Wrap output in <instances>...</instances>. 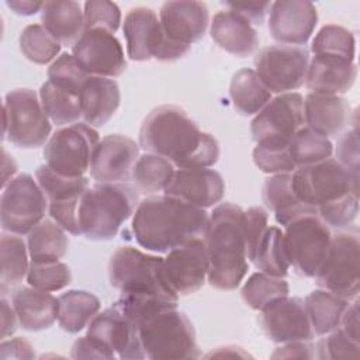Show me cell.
Listing matches in <instances>:
<instances>
[{
  "mask_svg": "<svg viewBox=\"0 0 360 360\" xmlns=\"http://www.w3.org/2000/svg\"><path fill=\"white\" fill-rule=\"evenodd\" d=\"M35 180L48 200L49 217L72 235H82L79 226V202L89 188L86 176L68 177L56 173L48 165H39Z\"/></svg>",
  "mask_w": 360,
  "mask_h": 360,
  "instance_id": "obj_15",
  "label": "cell"
},
{
  "mask_svg": "<svg viewBox=\"0 0 360 360\" xmlns=\"http://www.w3.org/2000/svg\"><path fill=\"white\" fill-rule=\"evenodd\" d=\"M174 172L172 162L159 155L146 152L138 158L132 170V180L138 193L149 197L160 191L165 193Z\"/></svg>",
  "mask_w": 360,
  "mask_h": 360,
  "instance_id": "obj_37",
  "label": "cell"
},
{
  "mask_svg": "<svg viewBox=\"0 0 360 360\" xmlns=\"http://www.w3.org/2000/svg\"><path fill=\"white\" fill-rule=\"evenodd\" d=\"M122 31L129 59L142 62L153 58L162 37V28L152 8L143 6L131 8L124 18Z\"/></svg>",
  "mask_w": 360,
  "mask_h": 360,
  "instance_id": "obj_26",
  "label": "cell"
},
{
  "mask_svg": "<svg viewBox=\"0 0 360 360\" xmlns=\"http://www.w3.org/2000/svg\"><path fill=\"white\" fill-rule=\"evenodd\" d=\"M208 214L172 195H149L139 201L134 218L132 233L139 246L156 253L169 250L204 236Z\"/></svg>",
  "mask_w": 360,
  "mask_h": 360,
  "instance_id": "obj_2",
  "label": "cell"
},
{
  "mask_svg": "<svg viewBox=\"0 0 360 360\" xmlns=\"http://www.w3.org/2000/svg\"><path fill=\"white\" fill-rule=\"evenodd\" d=\"M139 146L177 169L211 167L219 158L218 141L202 132L177 105H159L146 115L139 129Z\"/></svg>",
  "mask_w": 360,
  "mask_h": 360,
  "instance_id": "obj_1",
  "label": "cell"
},
{
  "mask_svg": "<svg viewBox=\"0 0 360 360\" xmlns=\"http://www.w3.org/2000/svg\"><path fill=\"white\" fill-rule=\"evenodd\" d=\"M0 304H1V335L0 336L3 340L11 336L17 330V325L20 323H18V318L13 304H10L4 295L1 297Z\"/></svg>",
  "mask_w": 360,
  "mask_h": 360,
  "instance_id": "obj_56",
  "label": "cell"
},
{
  "mask_svg": "<svg viewBox=\"0 0 360 360\" xmlns=\"http://www.w3.org/2000/svg\"><path fill=\"white\" fill-rule=\"evenodd\" d=\"M249 262L266 274L283 278L287 277L290 263L284 252L283 231L278 226H267Z\"/></svg>",
  "mask_w": 360,
  "mask_h": 360,
  "instance_id": "obj_38",
  "label": "cell"
},
{
  "mask_svg": "<svg viewBox=\"0 0 360 360\" xmlns=\"http://www.w3.org/2000/svg\"><path fill=\"white\" fill-rule=\"evenodd\" d=\"M72 359H114L115 353L103 346L90 336H83L75 340L72 346Z\"/></svg>",
  "mask_w": 360,
  "mask_h": 360,
  "instance_id": "obj_51",
  "label": "cell"
},
{
  "mask_svg": "<svg viewBox=\"0 0 360 360\" xmlns=\"http://www.w3.org/2000/svg\"><path fill=\"white\" fill-rule=\"evenodd\" d=\"M39 100L49 121L58 127L76 124L82 118L79 96L65 91L51 82H45L41 86Z\"/></svg>",
  "mask_w": 360,
  "mask_h": 360,
  "instance_id": "obj_39",
  "label": "cell"
},
{
  "mask_svg": "<svg viewBox=\"0 0 360 360\" xmlns=\"http://www.w3.org/2000/svg\"><path fill=\"white\" fill-rule=\"evenodd\" d=\"M138 190L128 183H96L79 202V226L90 240L112 239L139 204Z\"/></svg>",
  "mask_w": 360,
  "mask_h": 360,
  "instance_id": "obj_4",
  "label": "cell"
},
{
  "mask_svg": "<svg viewBox=\"0 0 360 360\" xmlns=\"http://www.w3.org/2000/svg\"><path fill=\"white\" fill-rule=\"evenodd\" d=\"M72 55L91 76L118 77L127 69V60L120 39L103 28L84 30L72 46Z\"/></svg>",
  "mask_w": 360,
  "mask_h": 360,
  "instance_id": "obj_16",
  "label": "cell"
},
{
  "mask_svg": "<svg viewBox=\"0 0 360 360\" xmlns=\"http://www.w3.org/2000/svg\"><path fill=\"white\" fill-rule=\"evenodd\" d=\"M360 322H359V300L354 298L353 302L350 301V304L347 305L339 326L342 328V330L354 342L360 343Z\"/></svg>",
  "mask_w": 360,
  "mask_h": 360,
  "instance_id": "obj_55",
  "label": "cell"
},
{
  "mask_svg": "<svg viewBox=\"0 0 360 360\" xmlns=\"http://www.w3.org/2000/svg\"><path fill=\"white\" fill-rule=\"evenodd\" d=\"M139 158V146L129 136L111 134L101 138L93 152L90 176L96 183H127Z\"/></svg>",
  "mask_w": 360,
  "mask_h": 360,
  "instance_id": "obj_20",
  "label": "cell"
},
{
  "mask_svg": "<svg viewBox=\"0 0 360 360\" xmlns=\"http://www.w3.org/2000/svg\"><path fill=\"white\" fill-rule=\"evenodd\" d=\"M357 77V66L354 62L325 56L314 55L309 59L305 86L309 93L340 96L347 93L354 84Z\"/></svg>",
  "mask_w": 360,
  "mask_h": 360,
  "instance_id": "obj_24",
  "label": "cell"
},
{
  "mask_svg": "<svg viewBox=\"0 0 360 360\" xmlns=\"http://www.w3.org/2000/svg\"><path fill=\"white\" fill-rule=\"evenodd\" d=\"M311 52L314 55L335 56V58H342V59L354 62V53H356L354 37L347 28L342 25H336V24L323 25L312 41Z\"/></svg>",
  "mask_w": 360,
  "mask_h": 360,
  "instance_id": "obj_43",
  "label": "cell"
},
{
  "mask_svg": "<svg viewBox=\"0 0 360 360\" xmlns=\"http://www.w3.org/2000/svg\"><path fill=\"white\" fill-rule=\"evenodd\" d=\"M210 34L221 49L238 58L253 55L260 42L253 25L231 8L219 10L212 17Z\"/></svg>",
  "mask_w": 360,
  "mask_h": 360,
  "instance_id": "obj_25",
  "label": "cell"
},
{
  "mask_svg": "<svg viewBox=\"0 0 360 360\" xmlns=\"http://www.w3.org/2000/svg\"><path fill=\"white\" fill-rule=\"evenodd\" d=\"M352 108L346 98L308 93L304 98L305 127L323 136L339 135L350 122Z\"/></svg>",
  "mask_w": 360,
  "mask_h": 360,
  "instance_id": "obj_27",
  "label": "cell"
},
{
  "mask_svg": "<svg viewBox=\"0 0 360 360\" xmlns=\"http://www.w3.org/2000/svg\"><path fill=\"white\" fill-rule=\"evenodd\" d=\"M253 162L264 173L280 174V173H292L297 170V166L287 149H274L256 145L253 149Z\"/></svg>",
  "mask_w": 360,
  "mask_h": 360,
  "instance_id": "obj_48",
  "label": "cell"
},
{
  "mask_svg": "<svg viewBox=\"0 0 360 360\" xmlns=\"http://www.w3.org/2000/svg\"><path fill=\"white\" fill-rule=\"evenodd\" d=\"M269 215L263 207H250L243 214V232L246 242V256L250 260L260 238L269 226Z\"/></svg>",
  "mask_w": 360,
  "mask_h": 360,
  "instance_id": "obj_49",
  "label": "cell"
},
{
  "mask_svg": "<svg viewBox=\"0 0 360 360\" xmlns=\"http://www.w3.org/2000/svg\"><path fill=\"white\" fill-rule=\"evenodd\" d=\"M262 200L281 226H287L304 215H318L315 210L307 207L297 197L292 188V173H280L267 177L262 188Z\"/></svg>",
  "mask_w": 360,
  "mask_h": 360,
  "instance_id": "obj_30",
  "label": "cell"
},
{
  "mask_svg": "<svg viewBox=\"0 0 360 360\" xmlns=\"http://www.w3.org/2000/svg\"><path fill=\"white\" fill-rule=\"evenodd\" d=\"M273 359H314L315 357V346L309 343V340H297L283 343L281 347H277L271 353Z\"/></svg>",
  "mask_w": 360,
  "mask_h": 360,
  "instance_id": "obj_54",
  "label": "cell"
},
{
  "mask_svg": "<svg viewBox=\"0 0 360 360\" xmlns=\"http://www.w3.org/2000/svg\"><path fill=\"white\" fill-rule=\"evenodd\" d=\"M0 357L1 360L7 359H34V347L24 338L3 339L0 345Z\"/></svg>",
  "mask_w": 360,
  "mask_h": 360,
  "instance_id": "obj_53",
  "label": "cell"
},
{
  "mask_svg": "<svg viewBox=\"0 0 360 360\" xmlns=\"http://www.w3.org/2000/svg\"><path fill=\"white\" fill-rule=\"evenodd\" d=\"M11 304L24 330L38 332L51 328L58 319L59 300L49 291L18 287L11 294Z\"/></svg>",
  "mask_w": 360,
  "mask_h": 360,
  "instance_id": "obj_28",
  "label": "cell"
},
{
  "mask_svg": "<svg viewBox=\"0 0 360 360\" xmlns=\"http://www.w3.org/2000/svg\"><path fill=\"white\" fill-rule=\"evenodd\" d=\"M305 46L270 45L255 56V72L270 93H290L305 83L309 65Z\"/></svg>",
  "mask_w": 360,
  "mask_h": 360,
  "instance_id": "obj_14",
  "label": "cell"
},
{
  "mask_svg": "<svg viewBox=\"0 0 360 360\" xmlns=\"http://www.w3.org/2000/svg\"><path fill=\"white\" fill-rule=\"evenodd\" d=\"M259 325L264 335L276 343L312 340V330L304 300L283 297L260 311Z\"/></svg>",
  "mask_w": 360,
  "mask_h": 360,
  "instance_id": "obj_18",
  "label": "cell"
},
{
  "mask_svg": "<svg viewBox=\"0 0 360 360\" xmlns=\"http://www.w3.org/2000/svg\"><path fill=\"white\" fill-rule=\"evenodd\" d=\"M48 211V200L38 181L28 173L10 180L0 198V224L4 232L25 235Z\"/></svg>",
  "mask_w": 360,
  "mask_h": 360,
  "instance_id": "obj_13",
  "label": "cell"
},
{
  "mask_svg": "<svg viewBox=\"0 0 360 360\" xmlns=\"http://www.w3.org/2000/svg\"><path fill=\"white\" fill-rule=\"evenodd\" d=\"M52 122L45 114L39 94L31 89H14L4 98L3 135L13 145L25 149L45 146Z\"/></svg>",
  "mask_w": 360,
  "mask_h": 360,
  "instance_id": "obj_8",
  "label": "cell"
},
{
  "mask_svg": "<svg viewBox=\"0 0 360 360\" xmlns=\"http://www.w3.org/2000/svg\"><path fill=\"white\" fill-rule=\"evenodd\" d=\"M271 3L269 1H253V3H228L226 8L233 10L250 24L262 25L267 13H270Z\"/></svg>",
  "mask_w": 360,
  "mask_h": 360,
  "instance_id": "obj_52",
  "label": "cell"
},
{
  "mask_svg": "<svg viewBox=\"0 0 360 360\" xmlns=\"http://www.w3.org/2000/svg\"><path fill=\"white\" fill-rule=\"evenodd\" d=\"M288 150L297 169H300L329 159L333 153V145L326 136L304 125L292 136Z\"/></svg>",
  "mask_w": 360,
  "mask_h": 360,
  "instance_id": "obj_41",
  "label": "cell"
},
{
  "mask_svg": "<svg viewBox=\"0 0 360 360\" xmlns=\"http://www.w3.org/2000/svg\"><path fill=\"white\" fill-rule=\"evenodd\" d=\"M87 336L100 342L120 359L139 360L146 357L139 338V326L114 305L90 321Z\"/></svg>",
  "mask_w": 360,
  "mask_h": 360,
  "instance_id": "obj_19",
  "label": "cell"
},
{
  "mask_svg": "<svg viewBox=\"0 0 360 360\" xmlns=\"http://www.w3.org/2000/svg\"><path fill=\"white\" fill-rule=\"evenodd\" d=\"M21 53L32 63L48 65L60 53V42L56 41L42 24L27 25L18 38Z\"/></svg>",
  "mask_w": 360,
  "mask_h": 360,
  "instance_id": "obj_42",
  "label": "cell"
},
{
  "mask_svg": "<svg viewBox=\"0 0 360 360\" xmlns=\"http://www.w3.org/2000/svg\"><path fill=\"white\" fill-rule=\"evenodd\" d=\"M233 107L243 115L257 114L270 100L271 93L256 75L255 69L238 70L229 86Z\"/></svg>",
  "mask_w": 360,
  "mask_h": 360,
  "instance_id": "obj_36",
  "label": "cell"
},
{
  "mask_svg": "<svg viewBox=\"0 0 360 360\" xmlns=\"http://www.w3.org/2000/svg\"><path fill=\"white\" fill-rule=\"evenodd\" d=\"M315 346V357L322 360L357 359L360 343L350 339L340 326L335 328Z\"/></svg>",
  "mask_w": 360,
  "mask_h": 360,
  "instance_id": "obj_46",
  "label": "cell"
},
{
  "mask_svg": "<svg viewBox=\"0 0 360 360\" xmlns=\"http://www.w3.org/2000/svg\"><path fill=\"white\" fill-rule=\"evenodd\" d=\"M27 235V248L34 263L59 262L68 252L69 239L66 231L52 218H44Z\"/></svg>",
  "mask_w": 360,
  "mask_h": 360,
  "instance_id": "obj_32",
  "label": "cell"
},
{
  "mask_svg": "<svg viewBox=\"0 0 360 360\" xmlns=\"http://www.w3.org/2000/svg\"><path fill=\"white\" fill-rule=\"evenodd\" d=\"M84 30L103 28L115 32L120 28L121 11L120 7L107 0H90L84 3Z\"/></svg>",
  "mask_w": 360,
  "mask_h": 360,
  "instance_id": "obj_47",
  "label": "cell"
},
{
  "mask_svg": "<svg viewBox=\"0 0 360 360\" xmlns=\"http://www.w3.org/2000/svg\"><path fill=\"white\" fill-rule=\"evenodd\" d=\"M225 193L222 176L208 167L177 169L165 190L166 195L176 197L198 208H210L221 202Z\"/></svg>",
  "mask_w": 360,
  "mask_h": 360,
  "instance_id": "obj_23",
  "label": "cell"
},
{
  "mask_svg": "<svg viewBox=\"0 0 360 360\" xmlns=\"http://www.w3.org/2000/svg\"><path fill=\"white\" fill-rule=\"evenodd\" d=\"M41 22L60 45L66 46H73L84 31V14L75 0L44 1Z\"/></svg>",
  "mask_w": 360,
  "mask_h": 360,
  "instance_id": "obj_31",
  "label": "cell"
},
{
  "mask_svg": "<svg viewBox=\"0 0 360 360\" xmlns=\"http://www.w3.org/2000/svg\"><path fill=\"white\" fill-rule=\"evenodd\" d=\"M28 248L21 235L3 233L0 238V291L6 295L11 288L17 287L30 269Z\"/></svg>",
  "mask_w": 360,
  "mask_h": 360,
  "instance_id": "obj_35",
  "label": "cell"
},
{
  "mask_svg": "<svg viewBox=\"0 0 360 360\" xmlns=\"http://www.w3.org/2000/svg\"><path fill=\"white\" fill-rule=\"evenodd\" d=\"M336 160L350 173L359 176L360 155H359V136L357 128L346 131L336 143Z\"/></svg>",
  "mask_w": 360,
  "mask_h": 360,
  "instance_id": "obj_50",
  "label": "cell"
},
{
  "mask_svg": "<svg viewBox=\"0 0 360 360\" xmlns=\"http://www.w3.org/2000/svg\"><path fill=\"white\" fill-rule=\"evenodd\" d=\"M163 267L169 287L179 297L198 291L210 267L204 238L191 239L169 250L163 257Z\"/></svg>",
  "mask_w": 360,
  "mask_h": 360,
  "instance_id": "obj_17",
  "label": "cell"
},
{
  "mask_svg": "<svg viewBox=\"0 0 360 360\" xmlns=\"http://www.w3.org/2000/svg\"><path fill=\"white\" fill-rule=\"evenodd\" d=\"M318 22L316 7L305 0H278L271 3L269 32L280 45L302 46Z\"/></svg>",
  "mask_w": 360,
  "mask_h": 360,
  "instance_id": "obj_21",
  "label": "cell"
},
{
  "mask_svg": "<svg viewBox=\"0 0 360 360\" xmlns=\"http://www.w3.org/2000/svg\"><path fill=\"white\" fill-rule=\"evenodd\" d=\"M6 4L18 15H34L44 7V1L38 0H7Z\"/></svg>",
  "mask_w": 360,
  "mask_h": 360,
  "instance_id": "obj_57",
  "label": "cell"
},
{
  "mask_svg": "<svg viewBox=\"0 0 360 360\" xmlns=\"http://www.w3.org/2000/svg\"><path fill=\"white\" fill-rule=\"evenodd\" d=\"M360 240L357 226L332 235L326 256L314 277L318 287L349 301L359 295Z\"/></svg>",
  "mask_w": 360,
  "mask_h": 360,
  "instance_id": "obj_9",
  "label": "cell"
},
{
  "mask_svg": "<svg viewBox=\"0 0 360 360\" xmlns=\"http://www.w3.org/2000/svg\"><path fill=\"white\" fill-rule=\"evenodd\" d=\"M100 141L96 128L76 122L55 131L44 146V159L52 170L68 177H80L90 170L93 152Z\"/></svg>",
  "mask_w": 360,
  "mask_h": 360,
  "instance_id": "obj_12",
  "label": "cell"
},
{
  "mask_svg": "<svg viewBox=\"0 0 360 360\" xmlns=\"http://www.w3.org/2000/svg\"><path fill=\"white\" fill-rule=\"evenodd\" d=\"M304 125V97L290 91L271 98L256 114L250 122V134L259 146L287 149Z\"/></svg>",
  "mask_w": 360,
  "mask_h": 360,
  "instance_id": "obj_10",
  "label": "cell"
},
{
  "mask_svg": "<svg viewBox=\"0 0 360 360\" xmlns=\"http://www.w3.org/2000/svg\"><path fill=\"white\" fill-rule=\"evenodd\" d=\"M283 243L290 267L302 277H315L329 248V226L315 214L304 215L287 226Z\"/></svg>",
  "mask_w": 360,
  "mask_h": 360,
  "instance_id": "obj_11",
  "label": "cell"
},
{
  "mask_svg": "<svg viewBox=\"0 0 360 360\" xmlns=\"http://www.w3.org/2000/svg\"><path fill=\"white\" fill-rule=\"evenodd\" d=\"M205 357H249V354L239 346H222L210 352Z\"/></svg>",
  "mask_w": 360,
  "mask_h": 360,
  "instance_id": "obj_58",
  "label": "cell"
},
{
  "mask_svg": "<svg viewBox=\"0 0 360 360\" xmlns=\"http://www.w3.org/2000/svg\"><path fill=\"white\" fill-rule=\"evenodd\" d=\"M139 338L146 357L198 359L195 330L187 315L176 308H163L141 321Z\"/></svg>",
  "mask_w": 360,
  "mask_h": 360,
  "instance_id": "obj_6",
  "label": "cell"
},
{
  "mask_svg": "<svg viewBox=\"0 0 360 360\" xmlns=\"http://www.w3.org/2000/svg\"><path fill=\"white\" fill-rule=\"evenodd\" d=\"M46 75L48 82L53 86L76 96H80L86 80L91 76L79 65L76 58L68 52L60 53L51 63Z\"/></svg>",
  "mask_w": 360,
  "mask_h": 360,
  "instance_id": "obj_44",
  "label": "cell"
},
{
  "mask_svg": "<svg viewBox=\"0 0 360 360\" xmlns=\"http://www.w3.org/2000/svg\"><path fill=\"white\" fill-rule=\"evenodd\" d=\"M159 22L166 38L191 46L204 38L210 24V11L202 1H166L159 11Z\"/></svg>",
  "mask_w": 360,
  "mask_h": 360,
  "instance_id": "obj_22",
  "label": "cell"
},
{
  "mask_svg": "<svg viewBox=\"0 0 360 360\" xmlns=\"http://www.w3.org/2000/svg\"><path fill=\"white\" fill-rule=\"evenodd\" d=\"M288 292L290 285L285 278L257 271L246 280L240 290V297L249 308L262 311L271 302L287 297Z\"/></svg>",
  "mask_w": 360,
  "mask_h": 360,
  "instance_id": "obj_40",
  "label": "cell"
},
{
  "mask_svg": "<svg viewBox=\"0 0 360 360\" xmlns=\"http://www.w3.org/2000/svg\"><path fill=\"white\" fill-rule=\"evenodd\" d=\"M292 188L309 208L319 210L352 194L359 195V176L345 169L336 159H326L292 172Z\"/></svg>",
  "mask_w": 360,
  "mask_h": 360,
  "instance_id": "obj_7",
  "label": "cell"
},
{
  "mask_svg": "<svg viewBox=\"0 0 360 360\" xmlns=\"http://www.w3.org/2000/svg\"><path fill=\"white\" fill-rule=\"evenodd\" d=\"M245 211L232 202H221L208 215L204 242L208 255V283L218 290H235L249 270L243 232Z\"/></svg>",
  "mask_w": 360,
  "mask_h": 360,
  "instance_id": "obj_3",
  "label": "cell"
},
{
  "mask_svg": "<svg viewBox=\"0 0 360 360\" xmlns=\"http://www.w3.org/2000/svg\"><path fill=\"white\" fill-rule=\"evenodd\" d=\"M79 98L83 121L93 128H98L103 127L120 107V86L114 79L90 76Z\"/></svg>",
  "mask_w": 360,
  "mask_h": 360,
  "instance_id": "obj_29",
  "label": "cell"
},
{
  "mask_svg": "<svg viewBox=\"0 0 360 360\" xmlns=\"http://www.w3.org/2000/svg\"><path fill=\"white\" fill-rule=\"evenodd\" d=\"M110 284L121 294L149 295L179 301L165 277L163 257L143 253L132 246H120L108 263Z\"/></svg>",
  "mask_w": 360,
  "mask_h": 360,
  "instance_id": "obj_5",
  "label": "cell"
},
{
  "mask_svg": "<svg viewBox=\"0 0 360 360\" xmlns=\"http://www.w3.org/2000/svg\"><path fill=\"white\" fill-rule=\"evenodd\" d=\"M349 304V300L323 288L309 292L304 305L314 333L323 336L338 328Z\"/></svg>",
  "mask_w": 360,
  "mask_h": 360,
  "instance_id": "obj_33",
  "label": "cell"
},
{
  "mask_svg": "<svg viewBox=\"0 0 360 360\" xmlns=\"http://www.w3.org/2000/svg\"><path fill=\"white\" fill-rule=\"evenodd\" d=\"M28 285L42 291H59L72 281V273L68 264L60 262L34 263L31 262L27 273Z\"/></svg>",
  "mask_w": 360,
  "mask_h": 360,
  "instance_id": "obj_45",
  "label": "cell"
},
{
  "mask_svg": "<svg viewBox=\"0 0 360 360\" xmlns=\"http://www.w3.org/2000/svg\"><path fill=\"white\" fill-rule=\"evenodd\" d=\"M59 326L68 333L84 329L100 311V300L84 290H69L58 297Z\"/></svg>",
  "mask_w": 360,
  "mask_h": 360,
  "instance_id": "obj_34",
  "label": "cell"
}]
</instances>
